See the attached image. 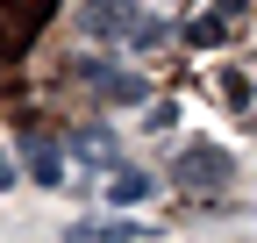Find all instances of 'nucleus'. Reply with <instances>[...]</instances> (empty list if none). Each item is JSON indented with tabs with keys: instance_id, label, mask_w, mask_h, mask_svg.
Returning <instances> with one entry per match:
<instances>
[{
	"instance_id": "1",
	"label": "nucleus",
	"mask_w": 257,
	"mask_h": 243,
	"mask_svg": "<svg viewBox=\"0 0 257 243\" xmlns=\"http://www.w3.org/2000/svg\"><path fill=\"white\" fill-rule=\"evenodd\" d=\"M236 179V158L221 143H186L179 150V186H200V193H214V186H229Z\"/></svg>"
},
{
	"instance_id": "2",
	"label": "nucleus",
	"mask_w": 257,
	"mask_h": 243,
	"mask_svg": "<svg viewBox=\"0 0 257 243\" xmlns=\"http://www.w3.org/2000/svg\"><path fill=\"white\" fill-rule=\"evenodd\" d=\"M79 29H86V36H128V43H136L143 36V15H136V0H86V8H79Z\"/></svg>"
},
{
	"instance_id": "3",
	"label": "nucleus",
	"mask_w": 257,
	"mask_h": 243,
	"mask_svg": "<svg viewBox=\"0 0 257 243\" xmlns=\"http://www.w3.org/2000/svg\"><path fill=\"white\" fill-rule=\"evenodd\" d=\"M86 86H93L100 100H114V107H143V100H150V86H143L136 72H107V65H93Z\"/></svg>"
},
{
	"instance_id": "4",
	"label": "nucleus",
	"mask_w": 257,
	"mask_h": 243,
	"mask_svg": "<svg viewBox=\"0 0 257 243\" xmlns=\"http://www.w3.org/2000/svg\"><path fill=\"white\" fill-rule=\"evenodd\" d=\"M22 158H29V172H36V186H64V158H57V143L43 129L22 136Z\"/></svg>"
},
{
	"instance_id": "5",
	"label": "nucleus",
	"mask_w": 257,
	"mask_h": 243,
	"mask_svg": "<svg viewBox=\"0 0 257 243\" xmlns=\"http://www.w3.org/2000/svg\"><path fill=\"white\" fill-rule=\"evenodd\" d=\"M143 236H150V229L128 222V215H121V222H79V229H64V243H143Z\"/></svg>"
},
{
	"instance_id": "6",
	"label": "nucleus",
	"mask_w": 257,
	"mask_h": 243,
	"mask_svg": "<svg viewBox=\"0 0 257 243\" xmlns=\"http://www.w3.org/2000/svg\"><path fill=\"white\" fill-rule=\"evenodd\" d=\"M150 193H157V179L128 172V165H114V172H107V200H114V207H136V200H150Z\"/></svg>"
},
{
	"instance_id": "7",
	"label": "nucleus",
	"mask_w": 257,
	"mask_h": 243,
	"mask_svg": "<svg viewBox=\"0 0 257 243\" xmlns=\"http://www.w3.org/2000/svg\"><path fill=\"white\" fill-rule=\"evenodd\" d=\"M72 158H86V165H107V172L121 165V158H114V136H107V129H79V136H72Z\"/></svg>"
},
{
	"instance_id": "8",
	"label": "nucleus",
	"mask_w": 257,
	"mask_h": 243,
	"mask_svg": "<svg viewBox=\"0 0 257 243\" xmlns=\"http://www.w3.org/2000/svg\"><path fill=\"white\" fill-rule=\"evenodd\" d=\"M15 179H22V172H15V158H8V150H0V193L15 186Z\"/></svg>"
}]
</instances>
